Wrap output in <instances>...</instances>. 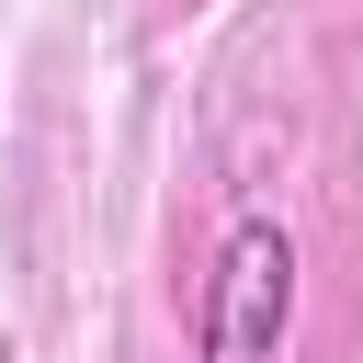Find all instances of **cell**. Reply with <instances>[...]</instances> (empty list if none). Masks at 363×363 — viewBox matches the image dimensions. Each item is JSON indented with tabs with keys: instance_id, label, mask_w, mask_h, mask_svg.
<instances>
[{
	"instance_id": "cell-1",
	"label": "cell",
	"mask_w": 363,
	"mask_h": 363,
	"mask_svg": "<svg viewBox=\"0 0 363 363\" xmlns=\"http://www.w3.org/2000/svg\"><path fill=\"white\" fill-rule=\"evenodd\" d=\"M295 329V238L272 216H238L216 272H204V306H193V352L204 363H272Z\"/></svg>"
}]
</instances>
